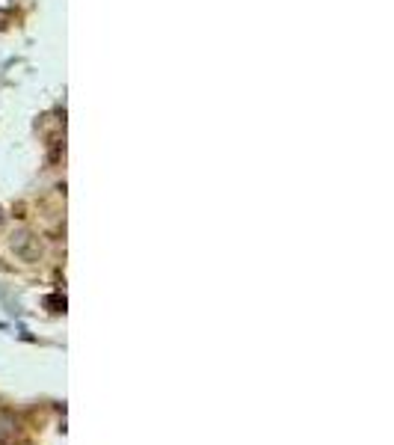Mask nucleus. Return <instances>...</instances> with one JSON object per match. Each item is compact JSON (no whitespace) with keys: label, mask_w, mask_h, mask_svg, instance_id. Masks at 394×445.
<instances>
[{"label":"nucleus","mask_w":394,"mask_h":445,"mask_svg":"<svg viewBox=\"0 0 394 445\" xmlns=\"http://www.w3.org/2000/svg\"><path fill=\"white\" fill-rule=\"evenodd\" d=\"M9 250L15 253L24 262H36L42 255V246H39V238L30 232V229H15L9 234Z\"/></svg>","instance_id":"f257e3e1"}]
</instances>
